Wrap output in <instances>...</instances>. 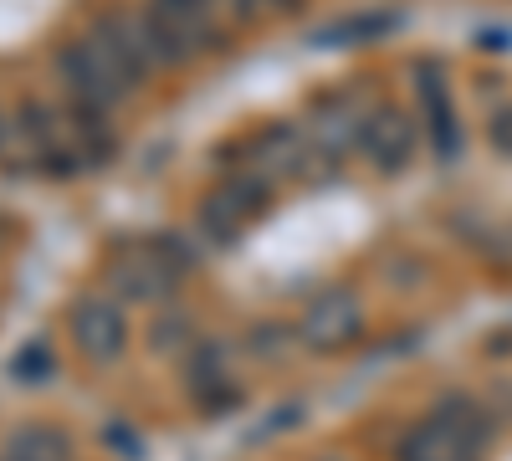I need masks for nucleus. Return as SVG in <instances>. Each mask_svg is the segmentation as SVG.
Returning a JSON list of instances; mask_svg holds the SVG:
<instances>
[{
    "label": "nucleus",
    "instance_id": "1",
    "mask_svg": "<svg viewBox=\"0 0 512 461\" xmlns=\"http://www.w3.org/2000/svg\"><path fill=\"white\" fill-rule=\"evenodd\" d=\"M487 441V410L466 395H451L400 441V461H482Z\"/></svg>",
    "mask_w": 512,
    "mask_h": 461
},
{
    "label": "nucleus",
    "instance_id": "2",
    "mask_svg": "<svg viewBox=\"0 0 512 461\" xmlns=\"http://www.w3.org/2000/svg\"><path fill=\"white\" fill-rule=\"evenodd\" d=\"M144 41L149 52L164 67H185L195 62L205 47H216V0H144L139 11Z\"/></svg>",
    "mask_w": 512,
    "mask_h": 461
},
{
    "label": "nucleus",
    "instance_id": "3",
    "mask_svg": "<svg viewBox=\"0 0 512 461\" xmlns=\"http://www.w3.org/2000/svg\"><path fill=\"white\" fill-rule=\"evenodd\" d=\"M52 72L62 82V93H67V108L77 118H108L128 93H123V82L108 72V62L93 52V41L88 36H77V41H62L57 57H52Z\"/></svg>",
    "mask_w": 512,
    "mask_h": 461
},
{
    "label": "nucleus",
    "instance_id": "4",
    "mask_svg": "<svg viewBox=\"0 0 512 461\" xmlns=\"http://www.w3.org/2000/svg\"><path fill=\"white\" fill-rule=\"evenodd\" d=\"M354 149L364 154V164L374 175L384 180H395L405 175L415 154H420V129H415V118L395 103H379L369 113H359V129H354Z\"/></svg>",
    "mask_w": 512,
    "mask_h": 461
},
{
    "label": "nucleus",
    "instance_id": "5",
    "mask_svg": "<svg viewBox=\"0 0 512 461\" xmlns=\"http://www.w3.org/2000/svg\"><path fill=\"white\" fill-rule=\"evenodd\" d=\"M88 41H93V52L108 62V72L123 82V93H128V98L154 82L159 62H154L149 41H144L139 16H118V11H108V16H98V21L88 26Z\"/></svg>",
    "mask_w": 512,
    "mask_h": 461
},
{
    "label": "nucleus",
    "instance_id": "6",
    "mask_svg": "<svg viewBox=\"0 0 512 461\" xmlns=\"http://www.w3.org/2000/svg\"><path fill=\"white\" fill-rule=\"evenodd\" d=\"M297 333H303V344H308L313 354L349 349L359 333H364V303H359V292H349V287L318 292V298L303 308V323H297Z\"/></svg>",
    "mask_w": 512,
    "mask_h": 461
},
{
    "label": "nucleus",
    "instance_id": "7",
    "mask_svg": "<svg viewBox=\"0 0 512 461\" xmlns=\"http://www.w3.org/2000/svg\"><path fill=\"white\" fill-rule=\"evenodd\" d=\"M262 205H267V180H226V185H216L205 200H200V211H195V221H200V236H210V241H236L256 216H262Z\"/></svg>",
    "mask_w": 512,
    "mask_h": 461
},
{
    "label": "nucleus",
    "instance_id": "8",
    "mask_svg": "<svg viewBox=\"0 0 512 461\" xmlns=\"http://www.w3.org/2000/svg\"><path fill=\"white\" fill-rule=\"evenodd\" d=\"M72 339L93 364H113L128 349V313L113 298H82L72 308Z\"/></svg>",
    "mask_w": 512,
    "mask_h": 461
},
{
    "label": "nucleus",
    "instance_id": "9",
    "mask_svg": "<svg viewBox=\"0 0 512 461\" xmlns=\"http://www.w3.org/2000/svg\"><path fill=\"white\" fill-rule=\"evenodd\" d=\"M415 103H420V118H425V134H431V149L441 159H456L461 154V123H456V108H451V82L436 62L415 67Z\"/></svg>",
    "mask_w": 512,
    "mask_h": 461
},
{
    "label": "nucleus",
    "instance_id": "10",
    "mask_svg": "<svg viewBox=\"0 0 512 461\" xmlns=\"http://www.w3.org/2000/svg\"><path fill=\"white\" fill-rule=\"evenodd\" d=\"M6 461H67V441L57 431H21L11 441Z\"/></svg>",
    "mask_w": 512,
    "mask_h": 461
},
{
    "label": "nucleus",
    "instance_id": "11",
    "mask_svg": "<svg viewBox=\"0 0 512 461\" xmlns=\"http://www.w3.org/2000/svg\"><path fill=\"white\" fill-rule=\"evenodd\" d=\"M487 144H492L502 159H512V103L492 108V118H487Z\"/></svg>",
    "mask_w": 512,
    "mask_h": 461
},
{
    "label": "nucleus",
    "instance_id": "12",
    "mask_svg": "<svg viewBox=\"0 0 512 461\" xmlns=\"http://www.w3.org/2000/svg\"><path fill=\"white\" fill-rule=\"evenodd\" d=\"M11 149V118H6V108H0V154Z\"/></svg>",
    "mask_w": 512,
    "mask_h": 461
},
{
    "label": "nucleus",
    "instance_id": "13",
    "mask_svg": "<svg viewBox=\"0 0 512 461\" xmlns=\"http://www.w3.org/2000/svg\"><path fill=\"white\" fill-rule=\"evenodd\" d=\"M256 6H297V0H256Z\"/></svg>",
    "mask_w": 512,
    "mask_h": 461
}]
</instances>
